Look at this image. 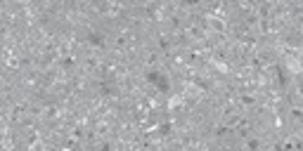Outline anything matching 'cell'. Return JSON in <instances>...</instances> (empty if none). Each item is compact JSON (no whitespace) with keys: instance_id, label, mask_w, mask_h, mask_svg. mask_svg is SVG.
I'll use <instances>...</instances> for the list:
<instances>
[{"instance_id":"6da1fadb","label":"cell","mask_w":303,"mask_h":151,"mask_svg":"<svg viewBox=\"0 0 303 151\" xmlns=\"http://www.w3.org/2000/svg\"><path fill=\"white\" fill-rule=\"evenodd\" d=\"M285 116H287V123H289V127H291V125H301V121H303V109H301V106H296V104H287Z\"/></svg>"}]
</instances>
